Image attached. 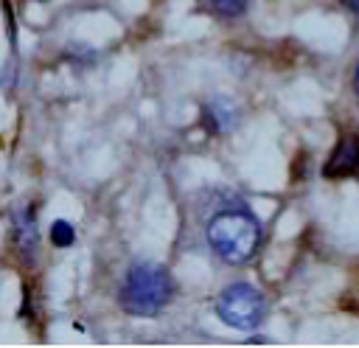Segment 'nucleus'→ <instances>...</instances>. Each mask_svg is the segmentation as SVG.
Listing matches in <instances>:
<instances>
[{
	"label": "nucleus",
	"instance_id": "f257e3e1",
	"mask_svg": "<svg viewBox=\"0 0 359 348\" xmlns=\"http://www.w3.org/2000/svg\"><path fill=\"white\" fill-rule=\"evenodd\" d=\"M205 239L222 261L244 264L261 244V222L247 208H224L208 219Z\"/></svg>",
	"mask_w": 359,
	"mask_h": 348
},
{
	"label": "nucleus",
	"instance_id": "f03ea898",
	"mask_svg": "<svg viewBox=\"0 0 359 348\" xmlns=\"http://www.w3.org/2000/svg\"><path fill=\"white\" fill-rule=\"evenodd\" d=\"M174 295V283L160 264L135 261L126 269L121 286V306L135 317H154L160 314Z\"/></svg>",
	"mask_w": 359,
	"mask_h": 348
},
{
	"label": "nucleus",
	"instance_id": "7ed1b4c3",
	"mask_svg": "<svg viewBox=\"0 0 359 348\" xmlns=\"http://www.w3.org/2000/svg\"><path fill=\"white\" fill-rule=\"evenodd\" d=\"M216 317L230 326V328H241V331H252L261 326L264 314H266V300L264 295L247 283V281H238V283H230L222 289V295L216 297Z\"/></svg>",
	"mask_w": 359,
	"mask_h": 348
},
{
	"label": "nucleus",
	"instance_id": "20e7f679",
	"mask_svg": "<svg viewBox=\"0 0 359 348\" xmlns=\"http://www.w3.org/2000/svg\"><path fill=\"white\" fill-rule=\"evenodd\" d=\"M11 239H14V250H17V255L31 267V264L36 261V244H39V236H36V213H34V208H17L14 222H11Z\"/></svg>",
	"mask_w": 359,
	"mask_h": 348
},
{
	"label": "nucleus",
	"instance_id": "39448f33",
	"mask_svg": "<svg viewBox=\"0 0 359 348\" xmlns=\"http://www.w3.org/2000/svg\"><path fill=\"white\" fill-rule=\"evenodd\" d=\"M359 174V135H345L323 166V177L342 180Z\"/></svg>",
	"mask_w": 359,
	"mask_h": 348
},
{
	"label": "nucleus",
	"instance_id": "423d86ee",
	"mask_svg": "<svg viewBox=\"0 0 359 348\" xmlns=\"http://www.w3.org/2000/svg\"><path fill=\"white\" fill-rule=\"evenodd\" d=\"M238 118V109L233 101L227 98H213L205 104L202 109V126L210 132V135H219V132H227Z\"/></svg>",
	"mask_w": 359,
	"mask_h": 348
},
{
	"label": "nucleus",
	"instance_id": "0eeeda50",
	"mask_svg": "<svg viewBox=\"0 0 359 348\" xmlns=\"http://www.w3.org/2000/svg\"><path fill=\"white\" fill-rule=\"evenodd\" d=\"M202 6L216 14V17H224V20H236L247 11V0H202Z\"/></svg>",
	"mask_w": 359,
	"mask_h": 348
},
{
	"label": "nucleus",
	"instance_id": "6e6552de",
	"mask_svg": "<svg viewBox=\"0 0 359 348\" xmlns=\"http://www.w3.org/2000/svg\"><path fill=\"white\" fill-rule=\"evenodd\" d=\"M50 241H53L56 247H70V244L76 241V230H73V225L65 222V219H56V222L50 225Z\"/></svg>",
	"mask_w": 359,
	"mask_h": 348
},
{
	"label": "nucleus",
	"instance_id": "1a4fd4ad",
	"mask_svg": "<svg viewBox=\"0 0 359 348\" xmlns=\"http://www.w3.org/2000/svg\"><path fill=\"white\" fill-rule=\"evenodd\" d=\"M339 3H342V6H348L353 14H359V0H339Z\"/></svg>",
	"mask_w": 359,
	"mask_h": 348
},
{
	"label": "nucleus",
	"instance_id": "9d476101",
	"mask_svg": "<svg viewBox=\"0 0 359 348\" xmlns=\"http://www.w3.org/2000/svg\"><path fill=\"white\" fill-rule=\"evenodd\" d=\"M353 93H356V98H359V65H356V70H353Z\"/></svg>",
	"mask_w": 359,
	"mask_h": 348
}]
</instances>
